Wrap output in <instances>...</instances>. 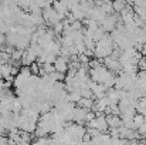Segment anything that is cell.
<instances>
[{"mask_svg": "<svg viewBox=\"0 0 146 145\" xmlns=\"http://www.w3.org/2000/svg\"><path fill=\"white\" fill-rule=\"evenodd\" d=\"M102 61H104V65H105L109 71L118 73V74L122 71V65H121L119 60H115L113 57H106V58H104Z\"/></svg>", "mask_w": 146, "mask_h": 145, "instance_id": "3957f363", "label": "cell"}, {"mask_svg": "<svg viewBox=\"0 0 146 145\" xmlns=\"http://www.w3.org/2000/svg\"><path fill=\"white\" fill-rule=\"evenodd\" d=\"M138 132H139V135H141V137H143V135H146V122L143 124V125H141V127H139Z\"/></svg>", "mask_w": 146, "mask_h": 145, "instance_id": "7c38bea8", "label": "cell"}, {"mask_svg": "<svg viewBox=\"0 0 146 145\" xmlns=\"http://www.w3.org/2000/svg\"><path fill=\"white\" fill-rule=\"evenodd\" d=\"M33 144H34V142H33V140H31V135H30V134H26V132H21L17 145H33Z\"/></svg>", "mask_w": 146, "mask_h": 145, "instance_id": "ba28073f", "label": "cell"}, {"mask_svg": "<svg viewBox=\"0 0 146 145\" xmlns=\"http://www.w3.org/2000/svg\"><path fill=\"white\" fill-rule=\"evenodd\" d=\"M128 6V3L126 1H119V0H116V1H113L112 3V7H113V13H116V14H121L122 11H123V9Z\"/></svg>", "mask_w": 146, "mask_h": 145, "instance_id": "52a82bcc", "label": "cell"}, {"mask_svg": "<svg viewBox=\"0 0 146 145\" xmlns=\"http://www.w3.org/2000/svg\"><path fill=\"white\" fill-rule=\"evenodd\" d=\"M138 68H139L141 71H145L146 73V57H142V58H141V61H139V64H138Z\"/></svg>", "mask_w": 146, "mask_h": 145, "instance_id": "8fae6325", "label": "cell"}, {"mask_svg": "<svg viewBox=\"0 0 146 145\" xmlns=\"http://www.w3.org/2000/svg\"><path fill=\"white\" fill-rule=\"evenodd\" d=\"M113 48H115V44H113L111 36L106 34L101 41L97 43V47H95V58L104 60V58H106V57H111Z\"/></svg>", "mask_w": 146, "mask_h": 145, "instance_id": "6da1fadb", "label": "cell"}, {"mask_svg": "<svg viewBox=\"0 0 146 145\" xmlns=\"http://www.w3.org/2000/svg\"><path fill=\"white\" fill-rule=\"evenodd\" d=\"M143 124H145V115H142V114H136V115L133 117V125H135V130L138 131L139 127L143 125Z\"/></svg>", "mask_w": 146, "mask_h": 145, "instance_id": "9c48e42d", "label": "cell"}, {"mask_svg": "<svg viewBox=\"0 0 146 145\" xmlns=\"http://www.w3.org/2000/svg\"><path fill=\"white\" fill-rule=\"evenodd\" d=\"M105 36H106V33H105V31H104V30H102V29L99 27L97 31L94 33V41H95V43L101 41V40H102V39H104Z\"/></svg>", "mask_w": 146, "mask_h": 145, "instance_id": "30bf717a", "label": "cell"}, {"mask_svg": "<svg viewBox=\"0 0 146 145\" xmlns=\"http://www.w3.org/2000/svg\"><path fill=\"white\" fill-rule=\"evenodd\" d=\"M119 20H121V16H118L116 13H115V14H111V16H106V17L99 23V27H101L105 33H108V31L112 33V31L116 29Z\"/></svg>", "mask_w": 146, "mask_h": 145, "instance_id": "7a4b0ae2", "label": "cell"}, {"mask_svg": "<svg viewBox=\"0 0 146 145\" xmlns=\"http://www.w3.org/2000/svg\"><path fill=\"white\" fill-rule=\"evenodd\" d=\"M106 122H108L109 128H121V127H123L122 118L119 115H113V114L106 115Z\"/></svg>", "mask_w": 146, "mask_h": 145, "instance_id": "5b68a950", "label": "cell"}, {"mask_svg": "<svg viewBox=\"0 0 146 145\" xmlns=\"http://www.w3.org/2000/svg\"><path fill=\"white\" fill-rule=\"evenodd\" d=\"M95 121H97V130L99 132L105 134V132L108 131V128H109V125H108V122H106V115L99 114V115L95 117Z\"/></svg>", "mask_w": 146, "mask_h": 145, "instance_id": "8992f818", "label": "cell"}, {"mask_svg": "<svg viewBox=\"0 0 146 145\" xmlns=\"http://www.w3.org/2000/svg\"><path fill=\"white\" fill-rule=\"evenodd\" d=\"M68 64H70L68 60H65L64 57L58 55V57L55 58V63H54V70H55L57 73H61V74H65V76H67L68 68H70Z\"/></svg>", "mask_w": 146, "mask_h": 145, "instance_id": "277c9868", "label": "cell"}]
</instances>
